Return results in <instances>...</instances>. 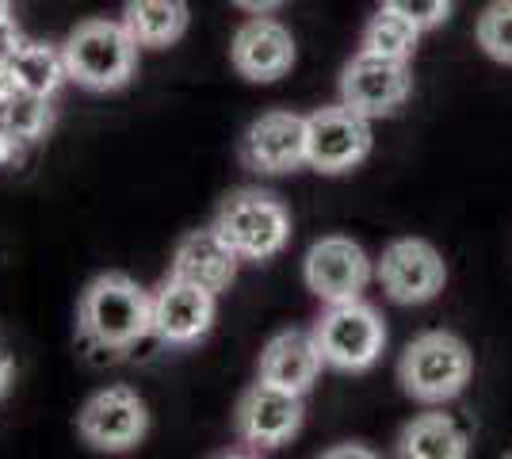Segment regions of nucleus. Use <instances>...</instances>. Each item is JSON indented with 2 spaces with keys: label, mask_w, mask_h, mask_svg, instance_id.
<instances>
[{
  "label": "nucleus",
  "mask_w": 512,
  "mask_h": 459,
  "mask_svg": "<svg viewBox=\"0 0 512 459\" xmlns=\"http://www.w3.org/2000/svg\"><path fill=\"white\" fill-rule=\"evenodd\" d=\"M12 23V0H0V27Z\"/></svg>",
  "instance_id": "obj_28"
},
{
  "label": "nucleus",
  "mask_w": 512,
  "mask_h": 459,
  "mask_svg": "<svg viewBox=\"0 0 512 459\" xmlns=\"http://www.w3.org/2000/svg\"><path fill=\"white\" fill-rule=\"evenodd\" d=\"M421 27L402 16V12H394V8H379L367 27H363V39H360V50H371V54H383V58H398V62H409L413 54H417V43H421Z\"/></svg>",
  "instance_id": "obj_20"
},
{
  "label": "nucleus",
  "mask_w": 512,
  "mask_h": 459,
  "mask_svg": "<svg viewBox=\"0 0 512 459\" xmlns=\"http://www.w3.org/2000/svg\"><path fill=\"white\" fill-rule=\"evenodd\" d=\"M383 4L394 8V12H402V16H409L421 31H432V27L448 23L451 8H455V0H383Z\"/></svg>",
  "instance_id": "obj_23"
},
{
  "label": "nucleus",
  "mask_w": 512,
  "mask_h": 459,
  "mask_svg": "<svg viewBox=\"0 0 512 459\" xmlns=\"http://www.w3.org/2000/svg\"><path fill=\"white\" fill-rule=\"evenodd\" d=\"M0 127H8L12 134H20L23 142H39L54 127V108L50 96H35V92H20L8 88L0 96Z\"/></svg>",
  "instance_id": "obj_21"
},
{
  "label": "nucleus",
  "mask_w": 512,
  "mask_h": 459,
  "mask_svg": "<svg viewBox=\"0 0 512 459\" xmlns=\"http://www.w3.org/2000/svg\"><path fill=\"white\" fill-rule=\"evenodd\" d=\"M371 276H375V264L363 253V245L341 238V234L314 241L306 261H302V280L325 306L360 299L363 287L371 284Z\"/></svg>",
  "instance_id": "obj_11"
},
{
  "label": "nucleus",
  "mask_w": 512,
  "mask_h": 459,
  "mask_svg": "<svg viewBox=\"0 0 512 459\" xmlns=\"http://www.w3.org/2000/svg\"><path fill=\"white\" fill-rule=\"evenodd\" d=\"M302 417H306L302 394H291L260 379L237 398L234 429L241 444H249L256 452L260 448H283V444H291L299 437Z\"/></svg>",
  "instance_id": "obj_10"
},
{
  "label": "nucleus",
  "mask_w": 512,
  "mask_h": 459,
  "mask_svg": "<svg viewBox=\"0 0 512 459\" xmlns=\"http://www.w3.org/2000/svg\"><path fill=\"white\" fill-rule=\"evenodd\" d=\"M230 4H237V8L249 12V16H272V12L283 8L287 0H230Z\"/></svg>",
  "instance_id": "obj_25"
},
{
  "label": "nucleus",
  "mask_w": 512,
  "mask_h": 459,
  "mask_svg": "<svg viewBox=\"0 0 512 459\" xmlns=\"http://www.w3.org/2000/svg\"><path fill=\"white\" fill-rule=\"evenodd\" d=\"M31 142H23L20 134H12L8 127H0V169H16L23 161V150Z\"/></svg>",
  "instance_id": "obj_24"
},
{
  "label": "nucleus",
  "mask_w": 512,
  "mask_h": 459,
  "mask_svg": "<svg viewBox=\"0 0 512 459\" xmlns=\"http://www.w3.org/2000/svg\"><path fill=\"white\" fill-rule=\"evenodd\" d=\"M325 456H329V459H333V456H371V452H367V448H329Z\"/></svg>",
  "instance_id": "obj_27"
},
{
  "label": "nucleus",
  "mask_w": 512,
  "mask_h": 459,
  "mask_svg": "<svg viewBox=\"0 0 512 459\" xmlns=\"http://www.w3.org/2000/svg\"><path fill=\"white\" fill-rule=\"evenodd\" d=\"M409 92H413L409 62L383 58L371 50H360L341 73V104H348L367 119L394 115L409 100Z\"/></svg>",
  "instance_id": "obj_9"
},
{
  "label": "nucleus",
  "mask_w": 512,
  "mask_h": 459,
  "mask_svg": "<svg viewBox=\"0 0 512 459\" xmlns=\"http://www.w3.org/2000/svg\"><path fill=\"white\" fill-rule=\"evenodd\" d=\"M188 0H127L123 27L134 35L142 50H165L188 35Z\"/></svg>",
  "instance_id": "obj_18"
},
{
  "label": "nucleus",
  "mask_w": 512,
  "mask_h": 459,
  "mask_svg": "<svg viewBox=\"0 0 512 459\" xmlns=\"http://www.w3.org/2000/svg\"><path fill=\"white\" fill-rule=\"evenodd\" d=\"M237 268H241V253L218 234V226L211 222L203 230H188L184 238L176 241L169 276L192 280V284L222 295L237 280Z\"/></svg>",
  "instance_id": "obj_15"
},
{
  "label": "nucleus",
  "mask_w": 512,
  "mask_h": 459,
  "mask_svg": "<svg viewBox=\"0 0 512 459\" xmlns=\"http://www.w3.org/2000/svg\"><path fill=\"white\" fill-rule=\"evenodd\" d=\"M234 69L253 85H272L295 66V35L272 16H253L237 27L230 43Z\"/></svg>",
  "instance_id": "obj_14"
},
{
  "label": "nucleus",
  "mask_w": 512,
  "mask_h": 459,
  "mask_svg": "<svg viewBox=\"0 0 512 459\" xmlns=\"http://www.w3.org/2000/svg\"><path fill=\"white\" fill-rule=\"evenodd\" d=\"M77 326L88 345L127 352L153 337V295L127 272H104L81 291Z\"/></svg>",
  "instance_id": "obj_1"
},
{
  "label": "nucleus",
  "mask_w": 512,
  "mask_h": 459,
  "mask_svg": "<svg viewBox=\"0 0 512 459\" xmlns=\"http://www.w3.org/2000/svg\"><path fill=\"white\" fill-rule=\"evenodd\" d=\"M214 291L169 276L153 291V337L161 345H195L214 326Z\"/></svg>",
  "instance_id": "obj_13"
},
{
  "label": "nucleus",
  "mask_w": 512,
  "mask_h": 459,
  "mask_svg": "<svg viewBox=\"0 0 512 459\" xmlns=\"http://www.w3.org/2000/svg\"><path fill=\"white\" fill-rule=\"evenodd\" d=\"M470 375H474V356H470L467 341L448 329H428L421 337H413L398 360L402 391L425 406L459 398L467 391Z\"/></svg>",
  "instance_id": "obj_3"
},
{
  "label": "nucleus",
  "mask_w": 512,
  "mask_h": 459,
  "mask_svg": "<svg viewBox=\"0 0 512 459\" xmlns=\"http://www.w3.org/2000/svg\"><path fill=\"white\" fill-rule=\"evenodd\" d=\"M0 77L8 81V88L35 92V96H54L69 81L62 46L20 39V43L12 46V54L0 62Z\"/></svg>",
  "instance_id": "obj_17"
},
{
  "label": "nucleus",
  "mask_w": 512,
  "mask_h": 459,
  "mask_svg": "<svg viewBox=\"0 0 512 459\" xmlns=\"http://www.w3.org/2000/svg\"><path fill=\"white\" fill-rule=\"evenodd\" d=\"M375 280L386 291V299L402 306L432 303L448 284V264L436 245L425 238H398L383 249L375 264Z\"/></svg>",
  "instance_id": "obj_7"
},
{
  "label": "nucleus",
  "mask_w": 512,
  "mask_h": 459,
  "mask_svg": "<svg viewBox=\"0 0 512 459\" xmlns=\"http://www.w3.org/2000/svg\"><path fill=\"white\" fill-rule=\"evenodd\" d=\"M467 452V433L448 414L413 417L398 437V456L406 459H467Z\"/></svg>",
  "instance_id": "obj_19"
},
{
  "label": "nucleus",
  "mask_w": 512,
  "mask_h": 459,
  "mask_svg": "<svg viewBox=\"0 0 512 459\" xmlns=\"http://www.w3.org/2000/svg\"><path fill=\"white\" fill-rule=\"evenodd\" d=\"M314 337H318L325 368H337V372H367L379 364V356L386 349L383 318L363 299L329 303V310L314 326Z\"/></svg>",
  "instance_id": "obj_5"
},
{
  "label": "nucleus",
  "mask_w": 512,
  "mask_h": 459,
  "mask_svg": "<svg viewBox=\"0 0 512 459\" xmlns=\"http://www.w3.org/2000/svg\"><path fill=\"white\" fill-rule=\"evenodd\" d=\"M138 50L123 20H85L69 31L62 43L65 73L73 85L88 92H115L130 85L134 69H138Z\"/></svg>",
  "instance_id": "obj_2"
},
{
  "label": "nucleus",
  "mask_w": 512,
  "mask_h": 459,
  "mask_svg": "<svg viewBox=\"0 0 512 459\" xmlns=\"http://www.w3.org/2000/svg\"><path fill=\"white\" fill-rule=\"evenodd\" d=\"M241 161L253 173L283 176L306 165V115L299 111H264L241 138Z\"/></svg>",
  "instance_id": "obj_12"
},
{
  "label": "nucleus",
  "mask_w": 512,
  "mask_h": 459,
  "mask_svg": "<svg viewBox=\"0 0 512 459\" xmlns=\"http://www.w3.org/2000/svg\"><path fill=\"white\" fill-rule=\"evenodd\" d=\"M371 119L348 104H329L306 115V165L325 176L352 173L371 153Z\"/></svg>",
  "instance_id": "obj_6"
},
{
  "label": "nucleus",
  "mask_w": 512,
  "mask_h": 459,
  "mask_svg": "<svg viewBox=\"0 0 512 459\" xmlns=\"http://www.w3.org/2000/svg\"><path fill=\"white\" fill-rule=\"evenodd\" d=\"M474 39L486 50V58L501 62V66H512V0H493V4L482 8Z\"/></svg>",
  "instance_id": "obj_22"
},
{
  "label": "nucleus",
  "mask_w": 512,
  "mask_h": 459,
  "mask_svg": "<svg viewBox=\"0 0 512 459\" xmlns=\"http://www.w3.org/2000/svg\"><path fill=\"white\" fill-rule=\"evenodd\" d=\"M12 379H16V364H12V360H8L4 352H0V398L8 394V387H12Z\"/></svg>",
  "instance_id": "obj_26"
},
{
  "label": "nucleus",
  "mask_w": 512,
  "mask_h": 459,
  "mask_svg": "<svg viewBox=\"0 0 512 459\" xmlns=\"http://www.w3.org/2000/svg\"><path fill=\"white\" fill-rule=\"evenodd\" d=\"M150 429V410L130 387H104L77 414V433L96 452H130Z\"/></svg>",
  "instance_id": "obj_8"
},
{
  "label": "nucleus",
  "mask_w": 512,
  "mask_h": 459,
  "mask_svg": "<svg viewBox=\"0 0 512 459\" xmlns=\"http://www.w3.org/2000/svg\"><path fill=\"white\" fill-rule=\"evenodd\" d=\"M214 226L241 253V261H272L291 245V211L260 188L230 192L218 203Z\"/></svg>",
  "instance_id": "obj_4"
},
{
  "label": "nucleus",
  "mask_w": 512,
  "mask_h": 459,
  "mask_svg": "<svg viewBox=\"0 0 512 459\" xmlns=\"http://www.w3.org/2000/svg\"><path fill=\"white\" fill-rule=\"evenodd\" d=\"M321 368H325V360H321L314 329L310 333L306 329H283L260 352V379L291 394L310 391L318 383Z\"/></svg>",
  "instance_id": "obj_16"
}]
</instances>
